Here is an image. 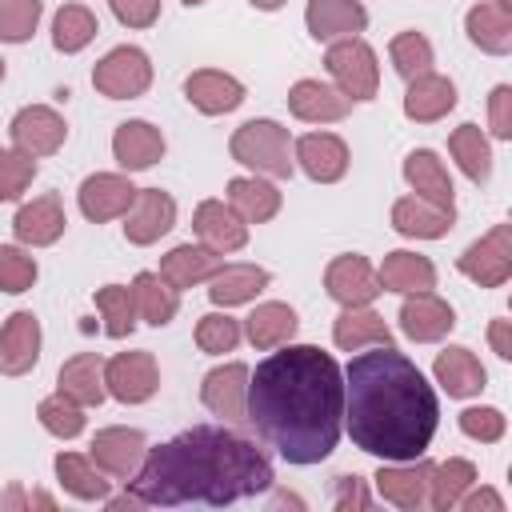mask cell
<instances>
[{
	"label": "cell",
	"mask_w": 512,
	"mask_h": 512,
	"mask_svg": "<svg viewBox=\"0 0 512 512\" xmlns=\"http://www.w3.org/2000/svg\"><path fill=\"white\" fill-rule=\"evenodd\" d=\"M244 420L288 464H320L336 448L344 424L340 364L312 344L272 352L256 364V376H248Z\"/></svg>",
	"instance_id": "1"
},
{
	"label": "cell",
	"mask_w": 512,
	"mask_h": 512,
	"mask_svg": "<svg viewBox=\"0 0 512 512\" xmlns=\"http://www.w3.org/2000/svg\"><path fill=\"white\" fill-rule=\"evenodd\" d=\"M436 420V392L404 352L376 344V352L352 356L344 372V424L360 452L416 460L432 444Z\"/></svg>",
	"instance_id": "2"
},
{
	"label": "cell",
	"mask_w": 512,
	"mask_h": 512,
	"mask_svg": "<svg viewBox=\"0 0 512 512\" xmlns=\"http://www.w3.org/2000/svg\"><path fill=\"white\" fill-rule=\"evenodd\" d=\"M272 488V464L268 456L244 440L232 428L200 424L180 432L176 440L144 452V464L136 468L132 492L144 504H232L240 496H256Z\"/></svg>",
	"instance_id": "3"
},
{
	"label": "cell",
	"mask_w": 512,
	"mask_h": 512,
	"mask_svg": "<svg viewBox=\"0 0 512 512\" xmlns=\"http://www.w3.org/2000/svg\"><path fill=\"white\" fill-rule=\"evenodd\" d=\"M232 160L272 176V180H288L296 160H292V144H288V128H280L276 120H248L236 128L232 136Z\"/></svg>",
	"instance_id": "4"
},
{
	"label": "cell",
	"mask_w": 512,
	"mask_h": 512,
	"mask_svg": "<svg viewBox=\"0 0 512 512\" xmlns=\"http://www.w3.org/2000/svg\"><path fill=\"white\" fill-rule=\"evenodd\" d=\"M332 80L340 84V92L348 100H372L376 96V84H380V68H376V52L364 44V40H340L328 48L324 56Z\"/></svg>",
	"instance_id": "5"
},
{
	"label": "cell",
	"mask_w": 512,
	"mask_h": 512,
	"mask_svg": "<svg viewBox=\"0 0 512 512\" xmlns=\"http://www.w3.org/2000/svg\"><path fill=\"white\" fill-rule=\"evenodd\" d=\"M92 84L96 92L112 96V100H132V96H144L148 84H152V64L140 48H112L96 68H92Z\"/></svg>",
	"instance_id": "6"
},
{
	"label": "cell",
	"mask_w": 512,
	"mask_h": 512,
	"mask_svg": "<svg viewBox=\"0 0 512 512\" xmlns=\"http://www.w3.org/2000/svg\"><path fill=\"white\" fill-rule=\"evenodd\" d=\"M460 272L480 288H500L512 276V224H496L488 236L464 248Z\"/></svg>",
	"instance_id": "7"
},
{
	"label": "cell",
	"mask_w": 512,
	"mask_h": 512,
	"mask_svg": "<svg viewBox=\"0 0 512 512\" xmlns=\"http://www.w3.org/2000/svg\"><path fill=\"white\" fill-rule=\"evenodd\" d=\"M104 388L120 404H140L160 388V372L152 352H120L104 364Z\"/></svg>",
	"instance_id": "8"
},
{
	"label": "cell",
	"mask_w": 512,
	"mask_h": 512,
	"mask_svg": "<svg viewBox=\"0 0 512 512\" xmlns=\"http://www.w3.org/2000/svg\"><path fill=\"white\" fill-rule=\"evenodd\" d=\"M172 224H176V200L160 188H136V200L124 212V236L132 244H152Z\"/></svg>",
	"instance_id": "9"
},
{
	"label": "cell",
	"mask_w": 512,
	"mask_h": 512,
	"mask_svg": "<svg viewBox=\"0 0 512 512\" xmlns=\"http://www.w3.org/2000/svg\"><path fill=\"white\" fill-rule=\"evenodd\" d=\"M64 136H68V128H64V120L52 112V108H44V104H32V108H20L16 112V120H12V144L24 152V156H52L60 144H64Z\"/></svg>",
	"instance_id": "10"
},
{
	"label": "cell",
	"mask_w": 512,
	"mask_h": 512,
	"mask_svg": "<svg viewBox=\"0 0 512 512\" xmlns=\"http://www.w3.org/2000/svg\"><path fill=\"white\" fill-rule=\"evenodd\" d=\"M400 328L408 340L432 344L456 328V312L432 292H408V300L400 304Z\"/></svg>",
	"instance_id": "11"
},
{
	"label": "cell",
	"mask_w": 512,
	"mask_h": 512,
	"mask_svg": "<svg viewBox=\"0 0 512 512\" xmlns=\"http://www.w3.org/2000/svg\"><path fill=\"white\" fill-rule=\"evenodd\" d=\"M144 452L148 448H144V436L136 428H104L92 440V464L116 480H132L136 468L144 464Z\"/></svg>",
	"instance_id": "12"
},
{
	"label": "cell",
	"mask_w": 512,
	"mask_h": 512,
	"mask_svg": "<svg viewBox=\"0 0 512 512\" xmlns=\"http://www.w3.org/2000/svg\"><path fill=\"white\" fill-rule=\"evenodd\" d=\"M40 360V320L32 312L8 316L0 328V372L4 376H24Z\"/></svg>",
	"instance_id": "13"
},
{
	"label": "cell",
	"mask_w": 512,
	"mask_h": 512,
	"mask_svg": "<svg viewBox=\"0 0 512 512\" xmlns=\"http://www.w3.org/2000/svg\"><path fill=\"white\" fill-rule=\"evenodd\" d=\"M136 200V188L128 184V176H116V172H96L80 184V212L96 224L112 220V216H124Z\"/></svg>",
	"instance_id": "14"
},
{
	"label": "cell",
	"mask_w": 512,
	"mask_h": 512,
	"mask_svg": "<svg viewBox=\"0 0 512 512\" xmlns=\"http://www.w3.org/2000/svg\"><path fill=\"white\" fill-rule=\"evenodd\" d=\"M324 288L332 300L348 304H368L380 292V276L372 272V264L364 256H336L324 272Z\"/></svg>",
	"instance_id": "15"
},
{
	"label": "cell",
	"mask_w": 512,
	"mask_h": 512,
	"mask_svg": "<svg viewBox=\"0 0 512 512\" xmlns=\"http://www.w3.org/2000/svg\"><path fill=\"white\" fill-rule=\"evenodd\" d=\"M200 400L208 412L224 420H244V400H248V368L244 364H224L212 368L200 384Z\"/></svg>",
	"instance_id": "16"
},
{
	"label": "cell",
	"mask_w": 512,
	"mask_h": 512,
	"mask_svg": "<svg viewBox=\"0 0 512 512\" xmlns=\"http://www.w3.org/2000/svg\"><path fill=\"white\" fill-rule=\"evenodd\" d=\"M192 228L204 240V248H212V252H236L248 240V224L224 200H204L192 216Z\"/></svg>",
	"instance_id": "17"
},
{
	"label": "cell",
	"mask_w": 512,
	"mask_h": 512,
	"mask_svg": "<svg viewBox=\"0 0 512 512\" xmlns=\"http://www.w3.org/2000/svg\"><path fill=\"white\" fill-rule=\"evenodd\" d=\"M456 108V88L448 76H436V72H420L408 80V92H404V116L416 120V124H432L440 120L444 112Z\"/></svg>",
	"instance_id": "18"
},
{
	"label": "cell",
	"mask_w": 512,
	"mask_h": 512,
	"mask_svg": "<svg viewBox=\"0 0 512 512\" xmlns=\"http://www.w3.org/2000/svg\"><path fill=\"white\" fill-rule=\"evenodd\" d=\"M296 160H300V168H304L312 180H320V184H332V180H340V176L348 172V148H344V140L332 136V132L300 136Z\"/></svg>",
	"instance_id": "19"
},
{
	"label": "cell",
	"mask_w": 512,
	"mask_h": 512,
	"mask_svg": "<svg viewBox=\"0 0 512 512\" xmlns=\"http://www.w3.org/2000/svg\"><path fill=\"white\" fill-rule=\"evenodd\" d=\"M348 104H352V100H348L340 88H328V84H320V80H300V84H292V92H288L292 116L312 120V124L344 120V116H348Z\"/></svg>",
	"instance_id": "20"
},
{
	"label": "cell",
	"mask_w": 512,
	"mask_h": 512,
	"mask_svg": "<svg viewBox=\"0 0 512 512\" xmlns=\"http://www.w3.org/2000/svg\"><path fill=\"white\" fill-rule=\"evenodd\" d=\"M112 152H116V160H120L128 172H140V168H152V164L164 156V136H160V128H152L148 120H128V124L116 128Z\"/></svg>",
	"instance_id": "21"
},
{
	"label": "cell",
	"mask_w": 512,
	"mask_h": 512,
	"mask_svg": "<svg viewBox=\"0 0 512 512\" xmlns=\"http://www.w3.org/2000/svg\"><path fill=\"white\" fill-rule=\"evenodd\" d=\"M452 220H456L452 208L432 204V200H424V196H404V200H396V208H392V224H396V232H404V236H420V240H436V236H444V232L452 228Z\"/></svg>",
	"instance_id": "22"
},
{
	"label": "cell",
	"mask_w": 512,
	"mask_h": 512,
	"mask_svg": "<svg viewBox=\"0 0 512 512\" xmlns=\"http://www.w3.org/2000/svg\"><path fill=\"white\" fill-rule=\"evenodd\" d=\"M64 204H60V196L56 192H44V196H36L32 204H24L20 212H16V220H12V228H16V236L24 240V244H52V240H60V232H64Z\"/></svg>",
	"instance_id": "23"
},
{
	"label": "cell",
	"mask_w": 512,
	"mask_h": 512,
	"mask_svg": "<svg viewBox=\"0 0 512 512\" xmlns=\"http://www.w3.org/2000/svg\"><path fill=\"white\" fill-rule=\"evenodd\" d=\"M56 384H60V396L76 400L80 408H92V404H100L104 392H108V388H104V360H100L96 352H80V356L64 360Z\"/></svg>",
	"instance_id": "24"
},
{
	"label": "cell",
	"mask_w": 512,
	"mask_h": 512,
	"mask_svg": "<svg viewBox=\"0 0 512 512\" xmlns=\"http://www.w3.org/2000/svg\"><path fill=\"white\" fill-rule=\"evenodd\" d=\"M304 20H308V32L316 40H340V36L360 32L368 12L356 0H308Z\"/></svg>",
	"instance_id": "25"
},
{
	"label": "cell",
	"mask_w": 512,
	"mask_h": 512,
	"mask_svg": "<svg viewBox=\"0 0 512 512\" xmlns=\"http://www.w3.org/2000/svg\"><path fill=\"white\" fill-rule=\"evenodd\" d=\"M428 472H432V464L416 456L408 468H380L376 488L396 508H420V504H428Z\"/></svg>",
	"instance_id": "26"
},
{
	"label": "cell",
	"mask_w": 512,
	"mask_h": 512,
	"mask_svg": "<svg viewBox=\"0 0 512 512\" xmlns=\"http://www.w3.org/2000/svg\"><path fill=\"white\" fill-rule=\"evenodd\" d=\"M184 96H188L200 112L220 116V112H232V108L244 100V88H240V80H232V76L208 68V72H192V76L184 80Z\"/></svg>",
	"instance_id": "27"
},
{
	"label": "cell",
	"mask_w": 512,
	"mask_h": 512,
	"mask_svg": "<svg viewBox=\"0 0 512 512\" xmlns=\"http://www.w3.org/2000/svg\"><path fill=\"white\" fill-rule=\"evenodd\" d=\"M332 340H336L344 352H356V348H364V344H392V332H388L384 316H376L368 304H348V308L336 316Z\"/></svg>",
	"instance_id": "28"
},
{
	"label": "cell",
	"mask_w": 512,
	"mask_h": 512,
	"mask_svg": "<svg viewBox=\"0 0 512 512\" xmlns=\"http://www.w3.org/2000/svg\"><path fill=\"white\" fill-rule=\"evenodd\" d=\"M376 276H380V288H388V292H428V288H436L432 260L416 256V252H388Z\"/></svg>",
	"instance_id": "29"
},
{
	"label": "cell",
	"mask_w": 512,
	"mask_h": 512,
	"mask_svg": "<svg viewBox=\"0 0 512 512\" xmlns=\"http://www.w3.org/2000/svg\"><path fill=\"white\" fill-rule=\"evenodd\" d=\"M468 28V40L492 56H504L512 52V12L500 8V4H476L464 20Z\"/></svg>",
	"instance_id": "30"
},
{
	"label": "cell",
	"mask_w": 512,
	"mask_h": 512,
	"mask_svg": "<svg viewBox=\"0 0 512 512\" xmlns=\"http://www.w3.org/2000/svg\"><path fill=\"white\" fill-rule=\"evenodd\" d=\"M216 268H220V252L196 248V244H180L160 260V280H168L172 288H192V284L208 280Z\"/></svg>",
	"instance_id": "31"
},
{
	"label": "cell",
	"mask_w": 512,
	"mask_h": 512,
	"mask_svg": "<svg viewBox=\"0 0 512 512\" xmlns=\"http://www.w3.org/2000/svg\"><path fill=\"white\" fill-rule=\"evenodd\" d=\"M436 380L444 384L448 396H476L488 380V372L480 368V360L468 352V348H444L436 356Z\"/></svg>",
	"instance_id": "32"
},
{
	"label": "cell",
	"mask_w": 512,
	"mask_h": 512,
	"mask_svg": "<svg viewBox=\"0 0 512 512\" xmlns=\"http://www.w3.org/2000/svg\"><path fill=\"white\" fill-rule=\"evenodd\" d=\"M228 208L244 220V224H264L276 216L280 208V192L264 180H248V176H236L228 180Z\"/></svg>",
	"instance_id": "33"
},
{
	"label": "cell",
	"mask_w": 512,
	"mask_h": 512,
	"mask_svg": "<svg viewBox=\"0 0 512 512\" xmlns=\"http://www.w3.org/2000/svg\"><path fill=\"white\" fill-rule=\"evenodd\" d=\"M268 284V272L264 268H256V264H224V268H216L212 272V288H208V296H212V304H244V300H252L260 288Z\"/></svg>",
	"instance_id": "34"
},
{
	"label": "cell",
	"mask_w": 512,
	"mask_h": 512,
	"mask_svg": "<svg viewBox=\"0 0 512 512\" xmlns=\"http://www.w3.org/2000/svg\"><path fill=\"white\" fill-rule=\"evenodd\" d=\"M404 180H408L424 200L452 208V180H448L444 164L436 160V152H428V148L412 152V156L404 160Z\"/></svg>",
	"instance_id": "35"
},
{
	"label": "cell",
	"mask_w": 512,
	"mask_h": 512,
	"mask_svg": "<svg viewBox=\"0 0 512 512\" xmlns=\"http://www.w3.org/2000/svg\"><path fill=\"white\" fill-rule=\"evenodd\" d=\"M296 312L288 308V304H260L252 316H248V340H252V348H280V344H288L292 340V332H296Z\"/></svg>",
	"instance_id": "36"
},
{
	"label": "cell",
	"mask_w": 512,
	"mask_h": 512,
	"mask_svg": "<svg viewBox=\"0 0 512 512\" xmlns=\"http://www.w3.org/2000/svg\"><path fill=\"white\" fill-rule=\"evenodd\" d=\"M132 296H136V312L156 328H164L176 316V288L160 280L156 272H140L132 280Z\"/></svg>",
	"instance_id": "37"
},
{
	"label": "cell",
	"mask_w": 512,
	"mask_h": 512,
	"mask_svg": "<svg viewBox=\"0 0 512 512\" xmlns=\"http://www.w3.org/2000/svg\"><path fill=\"white\" fill-rule=\"evenodd\" d=\"M448 152L456 156V164L464 168L468 180H476V184L488 180V172H492V152H488V140H484V132H480L476 124H460V128L448 136Z\"/></svg>",
	"instance_id": "38"
},
{
	"label": "cell",
	"mask_w": 512,
	"mask_h": 512,
	"mask_svg": "<svg viewBox=\"0 0 512 512\" xmlns=\"http://www.w3.org/2000/svg\"><path fill=\"white\" fill-rule=\"evenodd\" d=\"M472 480H476V468H472L468 460H444V464H436V468L428 472V504L440 508V512L456 508L460 496H464V488H468Z\"/></svg>",
	"instance_id": "39"
},
{
	"label": "cell",
	"mask_w": 512,
	"mask_h": 512,
	"mask_svg": "<svg viewBox=\"0 0 512 512\" xmlns=\"http://www.w3.org/2000/svg\"><path fill=\"white\" fill-rule=\"evenodd\" d=\"M56 476H60V484H64L72 496H80V500H104V496H108V480L96 472L92 460H84V456H76V452H60V456H56Z\"/></svg>",
	"instance_id": "40"
},
{
	"label": "cell",
	"mask_w": 512,
	"mask_h": 512,
	"mask_svg": "<svg viewBox=\"0 0 512 512\" xmlns=\"http://www.w3.org/2000/svg\"><path fill=\"white\" fill-rule=\"evenodd\" d=\"M96 32H100L96 28V16L84 4H64L56 12V24H52V44L60 52H80Z\"/></svg>",
	"instance_id": "41"
},
{
	"label": "cell",
	"mask_w": 512,
	"mask_h": 512,
	"mask_svg": "<svg viewBox=\"0 0 512 512\" xmlns=\"http://www.w3.org/2000/svg\"><path fill=\"white\" fill-rule=\"evenodd\" d=\"M96 308H100L104 332L112 340H120V336H128L136 328V296H132V288H120V284L100 288L96 292Z\"/></svg>",
	"instance_id": "42"
},
{
	"label": "cell",
	"mask_w": 512,
	"mask_h": 512,
	"mask_svg": "<svg viewBox=\"0 0 512 512\" xmlns=\"http://www.w3.org/2000/svg\"><path fill=\"white\" fill-rule=\"evenodd\" d=\"M36 416H40V424H44L52 436H64V440L80 436V428H84V412H80V404L68 400V396H60V392L48 396V400H40Z\"/></svg>",
	"instance_id": "43"
},
{
	"label": "cell",
	"mask_w": 512,
	"mask_h": 512,
	"mask_svg": "<svg viewBox=\"0 0 512 512\" xmlns=\"http://www.w3.org/2000/svg\"><path fill=\"white\" fill-rule=\"evenodd\" d=\"M40 0H0V40L24 44L36 32Z\"/></svg>",
	"instance_id": "44"
},
{
	"label": "cell",
	"mask_w": 512,
	"mask_h": 512,
	"mask_svg": "<svg viewBox=\"0 0 512 512\" xmlns=\"http://www.w3.org/2000/svg\"><path fill=\"white\" fill-rule=\"evenodd\" d=\"M392 64H396V72L404 80H412V76H420V72L432 68V44L420 32H400L392 40Z\"/></svg>",
	"instance_id": "45"
},
{
	"label": "cell",
	"mask_w": 512,
	"mask_h": 512,
	"mask_svg": "<svg viewBox=\"0 0 512 512\" xmlns=\"http://www.w3.org/2000/svg\"><path fill=\"white\" fill-rule=\"evenodd\" d=\"M36 176V160L20 148H0V200H16Z\"/></svg>",
	"instance_id": "46"
},
{
	"label": "cell",
	"mask_w": 512,
	"mask_h": 512,
	"mask_svg": "<svg viewBox=\"0 0 512 512\" xmlns=\"http://www.w3.org/2000/svg\"><path fill=\"white\" fill-rule=\"evenodd\" d=\"M36 284V260L12 244H0V288L4 292H28Z\"/></svg>",
	"instance_id": "47"
},
{
	"label": "cell",
	"mask_w": 512,
	"mask_h": 512,
	"mask_svg": "<svg viewBox=\"0 0 512 512\" xmlns=\"http://www.w3.org/2000/svg\"><path fill=\"white\" fill-rule=\"evenodd\" d=\"M236 340H240V324H236L232 316H220V312L200 316V324H196V344H200V352H232Z\"/></svg>",
	"instance_id": "48"
},
{
	"label": "cell",
	"mask_w": 512,
	"mask_h": 512,
	"mask_svg": "<svg viewBox=\"0 0 512 512\" xmlns=\"http://www.w3.org/2000/svg\"><path fill=\"white\" fill-rule=\"evenodd\" d=\"M460 428H464L472 440L492 444V440L504 436V416H500L496 408H464V412H460Z\"/></svg>",
	"instance_id": "49"
},
{
	"label": "cell",
	"mask_w": 512,
	"mask_h": 512,
	"mask_svg": "<svg viewBox=\"0 0 512 512\" xmlns=\"http://www.w3.org/2000/svg\"><path fill=\"white\" fill-rule=\"evenodd\" d=\"M108 4H112L116 20L128 28H148L160 16V0H108Z\"/></svg>",
	"instance_id": "50"
},
{
	"label": "cell",
	"mask_w": 512,
	"mask_h": 512,
	"mask_svg": "<svg viewBox=\"0 0 512 512\" xmlns=\"http://www.w3.org/2000/svg\"><path fill=\"white\" fill-rule=\"evenodd\" d=\"M488 120H492V136H500V140L512 136V88L508 84H500L488 96Z\"/></svg>",
	"instance_id": "51"
},
{
	"label": "cell",
	"mask_w": 512,
	"mask_h": 512,
	"mask_svg": "<svg viewBox=\"0 0 512 512\" xmlns=\"http://www.w3.org/2000/svg\"><path fill=\"white\" fill-rule=\"evenodd\" d=\"M336 508H368V492L360 476H336Z\"/></svg>",
	"instance_id": "52"
},
{
	"label": "cell",
	"mask_w": 512,
	"mask_h": 512,
	"mask_svg": "<svg viewBox=\"0 0 512 512\" xmlns=\"http://www.w3.org/2000/svg\"><path fill=\"white\" fill-rule=\"evenodd\" d=\"M488 340H492V352L500 360H512V320H492L488 324Z\"/></svg>",
	"instance_id": "53"
},
{
	"label": "cell",
	"mask_w": 512,
	"mask_h": 512,
	"mask_svg": "<svg viewBox=\"0 0 512 512\" xmlns=\"http://www.w3.org/2000/svg\"><path fill=\"white\" fill-rule=\"evenodd\" d=\"M480 508H492V512H500V508H504V500H500L496 492L480 488V492H472V496L464 500V512H480Z\"/></svg>",
	"instance_id": "54"
},
{
	"label": "cell",
	"mask_w": 512,
	"mask_h": 512,
	"mask_svg": "<svg viewBox=\"0 0 512 512\" xmlns=\"http://www.w3.org/2000/svg\"><path fill=\"white\" fill-rule=\"evenodd\" d=\"M144 500L136 496V492H124V496H116V500H108V508H140Z\"/></svg>",
	"instance_id": "55"
},
{
	"label": "cell",
	"mask_w": 512,
	"mask_h": 512,
	"mask_svg": "<svg viewBox=\"0 0 512 512\" xmlns=\"http://www.w3.org/2000/svg\"><path fill=\"white\" fill-rule=\"evenodd\" d=\"M252 4H256V8H264V12H272V8H280L284 0H252Z\"/></svg>",
	"instance_id": "56"
},
{
	"label": "cell",
	"mask_w": 512,
	"mask_h": 512,
	"mask_svg": "<svg viewBox=\"0 0 512 512\" xmlns=\"http://www.w3.org/2000/svg\"><path fill=\"white\" fill-rule=\"evenodd\" d=\"M492 4H500V8H508V12H512V0H492Z\"/></svg>",
	"instance_id": "57"
},
{
	"label": "cell",
	"mask_w": 512,
	"mask_h": 512,
	"mask_svg": "<svg viewBox=\"0 0 512 512\" xmlns=\"http://www.w3.org/2000/svg\"><path fill=\"white\" fill-rule=\"evenodd\" d=\"M184 4H204V0H184Z\"/></svg>",
	"instance_id": "58"
},
{
	"label": "cell",
	"mask_w": 512,
	"mask_h": 512,
	"mask_svg": "<svg viewBox=\"0 0 512 512\" xmlns=\"http://www.w3.org/2000/svg\"><path fill=\"white\" fill-rule=\"evenodd\" d=\"M0 80H4V60H0Z\"/></svg>",
	"instance_id": "59"
}]
</instances>
